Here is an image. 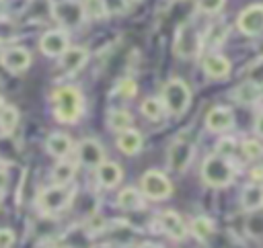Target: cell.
Here are the masks:
<instances>
[{
  "instance_id": "74e56055",
  "label": "cell",
  "mask_w": 263,
  "mask_h": 248,
  "mask_svg": "<svg viewBox=\"0 0 263 248\" xmlns=\"http://www.w3.org/2000/svg\"><path fill=\"white\" fill-rule=\"evenodd\" d=\"M140 248H160V246H156V244H142Z\"/></svg>"
},
{
  "instance_id": "9a60e30c",
  "label": "cell",
  "mask_w": 263,
  "mask_h": 248,
  "mask_svg": "<svg viewBox=\"0 0 263 248\" xmlns=\"http://www.w3.org/2000/svg\"><path fill=\"white\" fill-rule=\"evenodd\" d=\"M230 61L226 55L222 53H210L203 57V72L205 76L214 78V80H224L230 74Z\"/></svg>"
},
{
  "instance_id": "ab89813d",
  "label": "cell",
  "mask_w": 263,
  "mask_h": 248,
  "mask_svg": "<svg viewBox=\"0 0 263 248\" xmlns=\"http://www.w3.org/2000/svg\"><path fill=\"white\" fill-rule=\"evenodd\" d=\"M4 107V100H2V94H0V109Z\"/></svg>"
},
{
  "instance_id": "e0dca14e",
  "label": "cell",
  "mask_w": 263,
  "mask_h": 248,
  "mask_svg": "<svg viewBox=\"0 0 263 248\" xmlns=\"http://www.w3.org/2000/svg\"><path fill=\"white\" fill-rule=\"evenodd\" d=\"M121 176H123V172H121L119 164H115V162H107V160H105V162L97 168V180H99L101 187H105V189L117 187L119 180H121Z\"/></svg>"
},
{
  "instance_id": "484cf974",
  "label": "cell",
  "mask_w": 263,
  "mask_h": 248,
  "mask_svg": "<svg viewBox=\"0 0 263 248\" xmlns=\"http://www.w3.org/2000/svg\"><path fill=\"white\" fill-rule=\"evenodd\" d=\"M189 230L197 240H208L214 234V221L205 215H199L189 223Z\"/></svg>"
},
{
  "instance_id": "836d02e7",
  "label": "cell",
  "mask_w": 263,
  "mask_h": 248,
  "mask_svg": "<svg viewBox=\"0 0 263 248\" xmlns=\"http://www.w3.org/2000/svg\"><path fill=\"white\" fill-rule=\"evenodd\" d=\"M14 244V232L8 228H0V248H12Z\"/></svg>"
},
{
  "instance_id": "8fae6325",
  "label": "cell",
  "mask_w": 263,
  "mask_h": 248,
  "mask_svg": "<svg viewBox=\"0 0 263 248\" xmlns=\"http://www.w3.org/2000/svg\"><path fill=\"white\" fill-rule=\"evenodd\" d=\"M0 61L8 72L21 74L31 66V53L25 47H8V49L2 51Z\"/></svg>"
},
{
  "instance_id": "d6a6232c",
  "label": "cell",
  "mask_w": 263,
  "mask_h": 248,
  "mask_svg": "<svg viewBox=\"0 0 263 248\" xmlns=\"http://www.w3.org/2000/svg\"><path fill=\"white\" fill-rule=\"evenodd\" d=\"M234 150H236V143H234V139H230V137H224V139H220V141H218L216 154H218V156H224V158H230V156L234 154Z\"/></svg>"
},
{
  "instance_id": "7a4b0ae2",
  "label": "cell",
  "mask_w": 263,
  "mask_h": 248,
  "mask_svg": "<svg viewBox=\"0 0 263 248\" xmlns=\"http://www.w3.org/2000/svg\"><path fill=\"white\" fill-rule=\"evenodd\" d=\"M201 178L208 187H214V189L228 187L234 178V166L230 158H224L218 154L208 156L201 164Z\"/></svg>"
},
{
  "instance_id": "cb8c5ba5",
  "label": "cell",
  "mask_w": 263,
  "mask_h": 248,
  "mask_svg": "<svg viewBox=\"0 0 263 248\" xmlns=\"http://www.w3.org/2000/svg\"><path fill=\"white\" fill-rule=\"evenodd\" d=\"M259 94H261V88H259V84H255V82H242L236 90H234V100L236 102H240V105H253L257 98H259Z\"/></svg>"
},
{
  "instance_id": "4316f807",
  "label": "cell",
  "mask_w": 263,
  "mask_h": 248,
  "mask_svg": "<svg viewBox=\"0 0 263 248\" xmlns=\"http://www.w3.org/2000/svg\"><path fill=\"white\" fill-rule=\"evenodd\" d=\"M18 123V111L12 105H4L0 109V129L2 133H12V129Z\"/></svg>"
},
{
  "instance_id": "f35d334b",
  "label": "cell",
  "mask_w": 263,
  "mask_h": 248,
  "mask_svg": "<svg viewBox=\"0 0 263 248\" xmlns=\"http://www.w3.org/2000/svg\"><path fill=\"white\" fill-rule=\"evenodd\" d=\"M2 12H4V0H0V16H2Z\"/></svg>"
},
{
  "instance_id": "7c38bea8",
  "label": "cell",
  "mask_w": 263,
  "mask_h": 248,
  "mask_svg": "<svg viewBox=\"0 0 263 248\" xmlns=\"http://www.w3.org/2000/svg\"><path fill=\"white\" fill-rule=\"evenodd\" d=\"M86 57H88V51L86 47H68L62 55H60V72L64 76H72L76 74L84 64H86Z\"/></svg>"
},
{
  "instance_id": "83f0119b",
  "label": "cell",
  "mask_w": 263,
  "mask_h": 248,
  "mask_svg": "<svg viewBox=\"0 0 263 248\" xmlns=\"http://www.w3.org/2000/svg\"><path fill=\"white\" fill-rule=\"evenodd\" d=\"M142 113H144V117H148L150 121H160V119L164 117V105H162L158 98L150 96V98H146V100L142 102Z\"/></svg>"
},
{
  "instance_id": "2e32d148",
  "label": "cell",
  "mask_w": 263,
  "mask_h": 248,
  "mask_svg": "<svg viewBox=\"0 0 263 248\" xmlns=\"http://www.w3.org/2000/svg\"><path fill=\"white\" fill-rule=\"evenodd\" d=\"M205 125L210 131H226L234 125V113L228 107H214L205 115Z\"/></svg>"
},
{
  "instance_id": "52a82bcc",
  "label": "cell",
  "mask_w": 263,
  "mask_h": 248,
  "mask_svg": "<svg viewBox=\"0 0 263 248\" xmlns=\"http://www.w3.org/2000/svg\"><path fill=\"white\" fill-rule=\"evenodd\" d=\"M236 27L247 37H261L263 35V4L247 6L236 18Z\"/></svg>"
},
{
  "instance_id": "5bb4252c",
  "label": "cell",
  "mask_w": 263,
  "mask_h": 248,
  "mask_svg": "<svg viewBox=\"0 0 263 248\" xmlns=\"http://www.w3.org/2000/svg\"><path fill=\"white\" fill-rule=\"evenodd\" d=\"M193 156V146L189 141H175L168 148V166L177 172H183Z\"/></svg>"
},
{
  "instance_id": "f546056e",
  "label": "cell",
  "mask_w": 263,
  "mask_h": 248,
  "mask_svg": "<svg viewBox=\"0 0 263 248\" xmlns=\"http://www.w3.org/2000/svg\"><path fill=\"white\" fill-rule=\"evenodd\" d=\"M242 152L247 158H259V156H263V143L259 139H245Z\"/></svg>"
},
{
  "instance_id": "8d00e7d4",
  "label": "cell",
  "mask_w": 263,
  "mask_h": 248,
  "mask_svg": "<svg viewBox=\"0 0 263 248\" xmlns=\"http://www.w3.org/2000/svg\"><path fill=\"white\" fill-rule=\"evenodd\" d=\"M6 189V172L4 170H0V193Z\"/></svg>"
},
{
  "instance_id": "e575fe53",
  "label": "cell",
  "mask_w": 263,
  "mask_h": 248,
  "mask_svg": "<svg viewBox=\"0 0 263 248\" xmlns=\"http://www.w3.org/2000/svg\"><path fill=\"white\" fill-rule=\"evenodd\" d=\"M251 178H253L255 182H261V180H263V166L253 168V170H251Z\"/></svg>"
},
{
  "instance_id": "60d3db41",
  "label": "cell",
  "mask_w": 263,
  "mask_h": 248,
  "mask_svg": "<svg viewBox=\"0 0 263 248\" xmlns=\"http://www.w3.org/2000/svg\"><path fill=\"white\" fill-rule=\"evenodd\" d=\"M123 2H127V4H132V2H138V0H123Z\"/></svg>"
},
{
  "instance_id": "5b68a950",
  "label": "cell",
  "mask_w": 263,
  "mask_h": 248,
  "mask_svg": "<svg viewBox=\"0 0 263 248\" xmlns=\"http://www.w3.org/2000/svg\"><path fill=\"white\" fill-rule=\"evenodd\" d=\"M74 189L72 187H60V184H53V187H47L39 193L37 197V205L43 213H58L62 209H66L72 199H74Z\"/></svg>"
},
{
  "instance_id": "ba28073f",
  "label": "cell",
  "mask_w": 263,
  "mask_h": 248,
  "mask_svg": "<svg viewBox=\"0 0 263 248\" xmlns=\"http://www.w3.org/2000/svg\"><path fill=\"white\" fill-rule=\"evenodd\" d=\"M201 47V37L193 31L191 25H181L179 31H177V37H175V53L179 57H193Z\"/></svg>"
},
{
  "instance_id": "f1b7e54d",
  "label": "cell",
  "mask_w": 263,
  "mask_h": 248,
  "mask_svg": "<svg viewBox=\"0 0 263 248\" xmlns=\"http://www.w3.org/2000/svg\"><path fill=\"white\" fill-rule=\"evenodd\" d=\"M84 12L90 18H103L107 14V4L105 0H84Z\"/></svg>"
},
{
  "instance_id": "4fadbf2b",
  "label": "cell",
  "mask_w": 263,
  "mask_h": 248,
  "mask_svg": "<svg viewBox=\"0 0 263 248\" xmlns=\"http://www.w3.org/2000/svg\"><path fill=\"white\" fill-rule=\"evenodd\" d=\"M156 221H158L160 230H162L166 236L175 238V240H183V238L187 236V225H185V221L181 219V215L175 213V211H162V213L156 217Z\"/></svg>"
},
{
  "instance_id": "9c48e42d",
  "label": "cell",
  "mask_w": 263,
  "mask_h": 248,
  "mask_svg": "<svg viewBox=\"0 0 263 248\" xmlns=\"http://www.w3.org/2000/svg\"><path fill=\"white\" fill-rule=\"evenodd\" d=\"M39 47L45 55L49 57H60L70 45H68V33L62 31V29H51L47 33H43L41 41H39Z\"/></svg>"
},
{
  "instance_id": "44dd1931",
  "label": "cell",
  "mask_w": 263,
  "mask_h": 248,
  "mask_svg": "<svg viewBox=\"0 0 263 248\" xmlns=\"http://www.w3.org/2000/svg\"><path fill=\"white\" fill-rule=\"evenodd\" d=\"M117 205L125 211H138L144 207V199H142V193L134 187H125L119 191L117 195Z\"/></svg>"
},
{
  "instance_id": "1f68e13d",
  "label": "cell",
  "mask_w": 263,
  "mask_h": 248,
  "mask_svg": "<svg viewBox=\"0 0 263 248\" xmlns=\"http://www.w3.org/2000/svg\"><path fill=\"white\" fill-rule=\"evenodd\" d=\"M117 92H119L121 96H125V98H132V96H136V92H138V84H136L132 78H123V80L119 82V86H117Z\"/></svg>"
},
{
  "instance_id": "8992f818",
  "label": "cell",
  "mask_w": 263,
  "mask_h": 248,
  "mask_svg": "<svg viewBox=\"0 0 263 248\" xmlns=\"http://www.w3.org/2000/svg\"><path fill=\"white\" fill-rule=\"evenodd\" d=\"M140 189H142V195H146L148 199H154V201H162V199L171 197V193H173V184H171L168 176L160 170L144 172Z\"/></svg>"
},
{
  "instance_id": "277c9868",
  "label": "cell",
  "mask_w": 263,
  "mask_h": 248,
  "mask_svg": "<svg viewBox=\"0 0 263 248\" xmlns=\"http://www.w3.org/2000/svg\"><path fill=\"white\" fill-rule=\"evenodd\" d=\"M51 16L62 29H76L84 23V6L80 0H55L51 4Z\"/></svg>"
},
{
  "instance_id": "ac0fdd59",
  "label": "cell",
  "mask_w": 263,
  "mask_h": 248,
  "mask_svg": "<svg viewBox=\"0 0 263 248\" xmlns=\"http://www.w3.org/2000/svg\"><path fill=\"white\" fill-rule=\"evenodd\" d=\"M45 148H47V152H49L51 156H55V158H66V156L72 152V139H70L66 133L55 131V133H51V135L45 139Z\"/></svg>"
},
{
  "instance_id": "d6986e66",
  "label": "cell",
  "mask_w": 263,
  "mask_h": 248,
  "mask_svg": "<svg viewBox=\"0 0 263 248\" xmlns=\"http://www.w3.org/2000/svg\"><path fill=\"white\" fill-rule=\"evenodd\" d=\"M117 148H119V152H123L127 156H134V154H138L142 150V135L136 129L129 127V129H125V131L119 133Z\"/></svg>"
},
{
  "instance_id": "ffe728a7",
  "label": "cell",
  "mask_w": 263,
  "mask_h": 248,
  "mask_svg": "<svg viewBox=\"0 0 263 248\" xmlns=\"http://www.w3.org/2000/svg\"><path fill=\"white\" fill-rule=\"evenodd\" d=\"M240 205L245 211H257L263 207V187H259L257 182L255 184H249L242 189L240 193Z\"/></svg>"
},
{
  "instance_id": "7402d4cb",
  "label": "cell",
  "mask_w": 263,
  "mask_h": 248,
  "mask_svg": "<svg viewBox=\"0 0 263 248\" xmlns=\"http://www.w3.org/2000/svg\"><path fill=\"white\" fill-rule=\"evenodd\" d=\"M228 35V27L224 23L212 25L205 29V33L201 35V47H218Z\"/></svg>"
},
{
  "instance_id": "d590c367",
  "label": "cell",
  "mask_w": 263,
  "mask_h": 248,
  "mask_svg": "<svg viewBox=\"0 0 263 248\" xmlns=\"http://www.w3.org/2000/svg\"><path fill=\"white\" fill-rule=\"evenodd\" d=\"M255 127H257V133H259V135H263V113L257 117V121H255Z\"/></svg>"
},
{
  "instance_id": "603a6c76",
  "label": "cell",
  "mask_w": 263,
  "mask_h": 248,
  "mask_svg": "<svg viewBox=\"0 0 263 248\" xmlns=\"http://www.w3.org/2000/svg\"><path fill=\"white\" fill-rule=\"evenodd\" d=\"M132 121H134V117H132V113L127 111V109H113V111H109V115H107V123H109V127L113 129V131H125V129H129L132 127Z\"/></svg>"
},
{
  "instance_id": "d4e9b609",
  "label": "cell",
  "mask_w": 263,
  "mask_h": 248,
  "mask_svg": "<svg viewBox=\"0 0 263 248\" xmlns=\"http://www.w3.org/2000/svg\"><path fill=\"white\" fill-rule=\"evenodd\" d=\"M74 172H76V166L68 160H60L53 170H51V176H53V184H60V187H68L70 180L74 178Z\"/></svg>"
},
{
  "instance_id": "6da1fadb",
  "label": "cell",
  "mask_w": 263,
  "mask_h": 248,
  "mask_svg": "<svg viewBox=\"0 0 263 248\" xmlns=\"http://www.w3.org/2000/svg\"><path fill=\"white\" fill-rule=\"evenodd\" d=\"M84 98L76 86H60L53 90V115L60 123H74L82 115Z\"/></svg>"
},
{
  "instance_id": "30bf717a",
  "label": "cell",
  "mask_w": 263,
  "mask_h": 248,
  "mask_svg": "<svg viewBox=\"0 0 263 248\" xmlns=\"http://www.w3.org/2000/svg\"><path fill=\"white\" fill-rule=\"evenodd\" d=\"M78 160L86 168H99L105 162V152L103 146L97 139H82L78 143Z\"/></svg>"
},
{
  "instance_id": "3957f363",
  "label": "cell",
  "mask_w": 263,
  "mask_h": 248,
  "mask_svg": "<svg viewBox=\"0 0 263 248\" xmlns=\"http://www.w3.org/2000/svg\"><path fill=\"white\" fill-rule=\"evenodd\" d=\"M189 102H191V90L183 80L173 78V80H168L164 84V88H162V105H164V109L168 113L183 115L187 111Z\"/></svg>"
},
{
  "instance_id": "4dcf8cb0",
  "label": "cell",
  "mask_w": 263,
  "mask_h": 248,
  "mask_svg": "<svg viewBox=\"0 0 263 248\" xmlns=\"http://www.w3.org/2000/svg\"><path fill=\"white\" fill-rule=\"evenodd\" d=\"M226 0H199L197 2V8L203 12V14H216L224 8Z\"/></svg>"
}]
</instances>
